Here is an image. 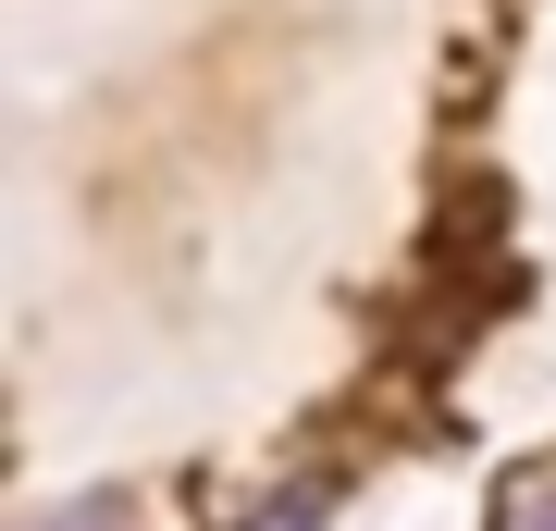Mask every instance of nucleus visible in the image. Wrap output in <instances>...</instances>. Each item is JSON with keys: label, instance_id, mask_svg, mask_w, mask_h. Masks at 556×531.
Returning <instances> with one entry per match:
<instances>
[{"label": "nucleus", "instance_id": "f257e3e1", "mask_svg": "<svg viewBox=\"0 0 556 531\" xmlns=\"http://www.w3.org/2000/svg\"><path fill=\"white\" fill-rule=\"evenodd\" d=\"M495 531H556V457H544V470H519V482L495 494Z\"/></svg>", "mask_w": 556, "mask_h": 531}, {"label": "nucleus", "instance_id": "f03ea898", "mask_svg": "<svg viewBox=\"0 0 556 531\" xmlns=\"http://www.w3.org/2000/svg\"><path fill=\"white\" fill-rule=\"evenodd\" d=\"M248 531H321V494H273V507H260Z\"/></svg>", "mask_w": 556, "mask_h": 531}, {"label": "nucleus", "instance_id": "7ed1b4c3", "mask_svg": "<svg viewBox=\"0 0 556 531\" xmlns=\"http://www.w3.org/2000/svg\"><path fill=\"white\" fill-rule=\"evenodd\" d=\"M38 531H124V507H50Z\"/></svg>", "mask_w": 556, "mask_h": 531}]
</instances>
